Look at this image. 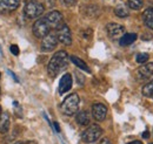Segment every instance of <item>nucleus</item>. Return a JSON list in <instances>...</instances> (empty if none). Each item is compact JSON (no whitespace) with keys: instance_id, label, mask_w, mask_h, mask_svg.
Returning a JSON list of instances; mask_svg holds the SVG:
<instances>
[{"instance_id":"obj_17","label":"nucleus","mask_w":153,"mask_h":144,"mask_svg":"<svg viewBox=\"0 0 153 144\" xmlns=\"http://www.w3.org/2000/svg\"><path fill=\"white\" fill-rule=\"evenodd\" d=\"M143 19H144V22L145 25L153 29V8H149L146 10L144 13H143Z\"/></svg>"},{"instance_id":"obj_1","label":"nucleus","mask_w":153,"mask_h":144,"mask_svg":"<svg viewBox=\"0 0 153 144\" xmlns=\"http://www.w3.org/2000/svg\"><path fill=\"white\" fill-rule=\"evenodd\" d=\"M67 61H68V55L66 52H64V51L57 52L52 56V59L47 66L48 74L52 77H56L58 74L67 66Z\"/></svg>"},{"instance_id":"obj_4","label":"nucleus","mask_w":153,"mask_h":144,"mask_svg":"<svg viewBox=\"0 0 153 144\" xmlns=\"http://www.w3.org/2000/svg\"><path fill=\"white\" fill-rule=\"evenodd\" d=\"M44 10L45 8H44L42 4L37 2V1H32V2H27L26 4L24 13L28 19H34L40 17L44 13Z\"/></svg>"},{"instance_id":"obj_2","label":"nucleus","mask_w":153,"mask_h":144,"mask_svg":"<svg viewBox=\"0 0 153 144\" xmlns=\"http://www.w3.org/2000/svg\"><path fill=\"white\" fill-rule=\"evenodd\" d=\"M79 102H80V98H79L78 94H71L70 96H67L64 100V102L61 104V111L66 116H73L78 111Z\"/></svg>"},{"instance_id":"obj_22","label":"nucleus","mask_w":153,"mask_h":144,"mask_svg":"<svg viewBox=\"0 0 153 144\" xmlns=\"http://www.w3.org/2000/svg\"><path fill=\"white\" fill-rule=\"evenodd\" d=\"M135 59H137V62H138V63H145V62L149 61L150 55L147 54V53H139V54L137 55Z\"/></svg>"},{"instance_id":"obj_23","label":"nucleus","mask_w":153,"mask_h":144,"mask_svg":"<svg viewBox=\"0 0 153 144\" xmlns=\"http://www.w3.org/2000/svg\"><path fill=\"white\" fill-rule=\"evenodd\" d=\"M62 4H65L66 6H74L76 4V0H61Z\"/></svg>"},{"instance_id":"obj_28","label":"nucleus","mask_w":153,"mask_h":144,"mask_svg":"<svg viewBox=\"0 0 153 144\" xmlns=\"http://www.w3.org/2000/svg\"><path fill=\"white\" fill-rule=\"evenodd\" d=\"M127 144H143L140 141H133V142H130V143H127Z\"/></svg>"},{"instance_id":"obj_21","label":"nucleus","mask_w":153,"mask_h":144,"mask_svg":"<svg viewBox=\"0 0 153 144\" xmlns=\"http://www.w3.org/2000/svg\"><path fill=\"white\" fill-rule=\"evenodd\" d=\"M143 5H144L143 0H128L127 1V6L132 10H140Z\"/></svg>"},{"instance_id":"obj_14","label":"nucleus","mask_w":153,"mask_h":144,"mask_svg":"<svg viewBox=\"0 0 153 144\" xmlns=\"http://www.w3.org/2000/svg\"><path fill=\"white\" fill-rule=\"evenodd\" d=\"M90 121H91V116H90V112L86 111V110H82L80 112H78L76 115V123L79 126H88L90 124Z\"/></svg>"},{"instance_id":"obj_10","label":"nucleus","mask_w":153,"mask_h":144,"mask_svg":"<svg viewBox=\"0 0 153 144\" xmlns=\"http://www.w3.org/2000/svg\"><path fill=\"white\" fill-rule=\"evenodd\" d=\"M138 77L140 81H153V62L141 66L138 69Z\"/></svg>"},{"instance_id":"obj_15","label":"nucleus","mask_w":153,"mask_h":144,"mask_svg":"<svg viewBox=\"0 0 153 144\" xmlns=\"http://www.w3.org/2000/svg\"><path fill=\"white\" fill-rule=\"evenodd\" d=\"M137 34H134V33H125L124 35L120 37V40H119V43L121 45V46H128V45H131V43H133L134 41L137 40Z\"/></svg>"},{"instance_id":"obj_7","label":"nucleus","mask_w":153,"mask_h":144,"mask_svg":"<svg viewBox=\"0 0 153 144\" xmlns=\"http://www.w3.org/2000/svg\"><path fill=\"white\" fill-rule=\"evenodd\" d=\"M58 45V37L56 33H48L47 35L42 39L41 42V51L42 52H51L53 51Z\"/></svg>"},{"instance_id":"obj_32","label":"nucleus","mask_w":153,"mask_h":144,"mask_svg":"<svg viewBox=\"0 0 153 144\" xmlns=\"http://www.w3.org/2000/svg\"><path fill=\"white\" fill-rule=\"evenodd\" d=\"M0 116H1V108H0Z\"/></svg>"},{"instance_id":"obj_26","label":"nucleus","mask_w":153,"mask_h":144,"mask_svg":"<svg viewBox=\"0 0 153 144\" xmlns=\"http://www.w3.org/2000/svg\"><path fill=\"white\" fill-rule=\"evenodd\" d=\"M53 126H54V129L57 130V132H60V128H59V124H58L57 122H54V123H53Z\"/></svg>"},{"instance_id":"obj_13","label":"nucleus","mask_w":153,"mask_h":144,"mask_svg":"<svg viewBox=\"0 0 153 144\" xmlns=\"http://www.w3.org/2000/svg\"><path fill=\"white\" fill-rule=\"evenodd\" d=\"M71 87H72V76H71V74H65L62 77H61V80H60V83H59V93L60 94H65L66 91H68V90L71 89Z\"/></svg>"},{"instance_id":"obj_16","label":"nucleus","mask_w":153,"mask_h":144,"mask_svg":"<svg viewBox=\"0 0 153 144\" xmlns=\"http://www.w3.org/2000/svg\"><path fill=\"white\" fill-rule=\"evenodd\" d=\"M8 128H10V116H8V114H6V112L1 114V116H0V132L1 134L7 132Z\"/></svg>"},{"instance_id":"obj_35","label":"nucleus","mask_w":153,"mask_h":144,"mask_svg":"<svg viewBox=\"0 0 153 144\" xmlns=\"http://www.w3.org/2000/svg\"><path fill=\"white\" fill-rule=\"evenodd\" d=\"M152 144H153V143H152Z\"/></svg>"},{"instance_id":"obj_30","label":"nucleus","mask_w":153,"mask_h":144,"mask_svg":"<svg viewBox=\"0 0 153 144\" xmlns=\"http://www.w3.org/2000/svg\"><path fill=\"white\" fill-rule=\"evenodd\" d=\"M25 1H26V4H27V2H32V1H36V0H25Z\"/></svg>"},{"instance_id":"obj_29","label":"nucleus","mask_w":153,"mask_h":144,"mask_svg":"<svg viewBox=\"0 0 153 144\" xmlns=\"http://www.w3.org/2000/svg\"><path fill=\"white\" fill-rule=\"evenodd\" d=\"M25 144H37V143H36V142H31V141H30V142H27V143H25Z\"/></svg>"},{"instance_id":"obj_11","label":"nucleus","mask_w":153,"mask_h":144,"mask_svg":"<svg viewBox=\"0 0 153 144\" xmlns=\"http://www.w3.org/2000/svg\"><path fill=\"white\" fill-rule=\"evenodd\" d=\"M20 0H0V13H11L19 7Z\"/></svg>"},{"instance_id":"obj_6","label":"nucleus","mask_w":153,"mask_h":144,"mask_svg":"<svg viewBox=\"0 0 153 144\" xmlns=\"http://www.w3.org/2000/svg\"><path fill=\"white\" fill-rule=\"evenodd\" d=\"M50 31H51V28H50L48 24L46 22L45 18L37 20L34 22V25H33V34L37 37H39V39H41V37L44 39L50 33Z\"/></svg>"},{"instance_id":"obj_19","label":"nucleus","mask_w":153,"mask_h":144,"mask_svg":"<svg viewBox=\"0 0 153 144\" xmlns=\"http://www.w3.org/2000/svg\"><path fill=\"white\" fill-rule=\"evenodd\" d=\"M114 13L117 17H119V18H126L127 15H128V8L125 6V5H118L117 7H115L114 10Z\"/></svg>"},{"instance_id":"obj_34","label":"nucleus","mask_w":153,"mask_h":144,"mask_svg":"<svg viewBox=\"0 0 153 144\" xmlns=\"http://www.w3.org/2000/svg\"><path fill=\"white\" fill-rule=\"evenodd\" d=\"M152 97H153V96H152Z\"/></svg>"},{"instance_id":"obj_9","label":"nucleus","mask_w":153,"mask_h":144,"mask_svg":"<svg viewBox=\"0 0 153 144\" xmlns=\"http://www.w3.org/2000/svg\"><path fill=\"white\" fill-rule=\"evenodd\" d=\"M106 31H107V34L111 39L113 40H120V37L125 34V28L124 26L121 25H118L114 22H111L106 26Z\"/></svg>"},{"instance_id":"obj_27","label":"nucleus","mask_w":153,"mask_h":144,"mask_svg":"<svg viewBox=\"0 0 153 144\" xmlns=\"http://www.w3.org/2000/svg\"><path fill=\"white\" fill-rule=\"evenodd\" d=\"M153 36L152 35H147V34H146V35L145 36H143V40H145V41H147V40H150V39H152Z\"/></svg>"},{"instance_id":"obj_33","label":"nucleus","mask_w":153,"mask_h":144,"mask_svg":"<svg viewBox=\"0 0 153 144\" xmlns=\"http://www.w3.org/2000/svg\"><path fill=\"white\" fill-rule=\"evenodd\" d=\"M0 77H1V73H0Z\"/></svg>"},{"instance_id":"obj_12","label":"nucleus","mask_w":153,"mask_h":144,"mask_svg":"<svg viewBox=\"0 0 153 144\" xmlns=\"http://www.w3.org/2000/svg\"><path fill=\"white\" fill-rule=\"evenodd\" d=\"M92 115L97 121H104L107 115V108L102 103H94L92 107Z\"/></svg>"},{"instance_id":"obj_24","label":"nucleus","mask_w":153,"mask_h":144,"mask_svg":"<svg viewBox=\"0 0 153 144\" xmlns=\"http://www.w3.org/2000/svg\"><path fill=\"white\" fill-rule=\"evenodd\" d=\"M11 52H12V54H14V55L19 54V48H18V46H17V45L11 46Z\"/></svg>"},{"instance_id":"obj_8","label":"nucleus","mask_w":153,"mask_h":144,"mask_svg":"<svg viewBox=\"0 0 153 144\" xmlns=\"http://www.w3.org/2000/svg\"><path fill=\"white\" fill-rule=\"evenodd\" d=\"M57 37L58 41L61 42L65 46H70L72 43V35H71V31L68 28L67 25H62L57 32Z\"/></svg>"},{"instance_id":"obj_25","label":"nucleus","mask_w":153,"mask_h":144,"mask_svg":"<svg viewBox=\"0 0 153 144\" xmlns=\"http://www.w3.org/2000/svg\"><path fill=\"white\" fill-rule=\"evenodd\" d=\"M143 137L144 138H149L150 137V131H144L143 132Z\"/></svg>"},{"instance_id":"obj_5","label":"nucleus","mask_w":153,"mask_h":144,"mask_svg":"<svg viewBox=\"0 0 153 144\" xmlns=\"http://www.w3.org/2000/svg\"><path fill=\"white\" fill-rule=\"evenodd\" d=\"M46 22L48 24L50 28H56L59 29L62 25H64V18H62V14L58 11H52L50 12L46 17H45Z\"/></svg>"},{"instance_id":"obj_31","label":"nucleus","mask_w":153,"mask_h":144,"mask_svg":"<svg viewBox=\"0 0 153 144\" xmlns=\"http://www.w3.org/2000/svg\"><path fill=\"white\" fill-rule=\"evenodd\" d=\"M14 144H25V143H22V142H17V143H14Z\"/></svg>"},{"instance_id":"obj_3","label":"nucleus","mask_w":153,"mask_h":144,"mask_svg":"<svg viewBox=\"0 0 153 144\" xmlns=\"http://www.w3.org/2000/svg\"><path fill=\"white\" fill-rule=\"evenodd\" d=\"M101 135H102V129L98 124H92L81 134V140L85 143H93L100 138Z\"/></svg>"},{"instance_id":"obj_20","label":"nucleus","mask_w":153,"mask_h":144,"mask_svg":"<svg viewBox=\"0 0 153 144\" xmlns=\"http://www.w3.org/2000/svg\"><path fill=\"white\" fill-rule=\"evenodd\" d=\"M143 95L146 97H152L153 96V81H150L146 83L143 88Z\"/></svg>"},{"instance_id":"obj_18","label":"nucleus","mask_w":153,"mask_h":144,"mask_svg":"<svg viewBox=\"0 0 153 144\" xmlns=\"http://www.w3.org/2000/svg\"><path fill=\"white\" fill-rule=\"evenodd\" d=\"M70 59H71V61L76 65V67H79L80 69H82V71H85V72L90 73V68H88V66H87V65H86L81 59H79L78 56H74V55H73V56H71Z\"/></svg>"}]
</instances>
